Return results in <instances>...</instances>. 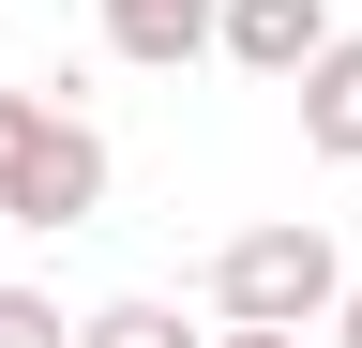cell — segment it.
Returning <instances> with one entry per match:
<instances>
[{"mask_svg": "<svg viewBox=\"0 0 362 348\" xmlns=\"http://www.w3.org/2000/svg\"><path fill=\"white\" fill-rule=\"evenodd\" d=\"M106 212V137L61 91H0V228H90Z\"/></svg>", "mask_w": 362, "mask_h": 348, "instance_id": "obj_1", "label": "cell"}, {"mask_svg": "<svg viewBox=\"0 0 362 348\" xmlns=\"http://www.w3.org/2000/svg\"><path fill=\"white\" fill-rule=\"evenodd\" d=\"M332 288H347V257H332L317 212H272V228H226L211 242V318H287V333H317Z\"/></svg>", "mask_w": 362, "mask_h": 348, "instance_id": "obj_2", "label": "cell"}, {"mask_svg": "<svg viewBox=\"0 0 362 348\" xmlns=\"http://www.w3.org/2000/svg\"><path fill=\"white\" fill-rule=\"evenodd\" d=\"M211 46L242 61V76H272V91H287V76L332 46V0H226V16H211Z\"/></svg>", "mask_w": 362, "mask_h": 348, "instance_id": "obj_3", "label": "cell"}, {"mask_svg": "<svg viewBox=\"0 0 362 348\" xmlns=\"http://www.w3.org/2000/svg\"><path fill=\"white\" fill-rule=\"evenodd\" d=\"M287 106H302V152L317 167H362V30H332V46L287 76Z\"/></svg>", "mask_w": 362, "mask_h": 348, "instance_id": "obj_4", "label": "cell"}, {"mask_svg": "<svg viewBox=\"0 0 362 348\" xmlns=\"http://www.w3.org/2000/svg\"><path fill=\"white\" fill-rule=\"evenodd\" d=\"M211 16H226V0H106V61L181 76V61H211Z\"/></svg>", "mask_w": 362, "mask_h": 348, "instance_id": "obj_5", "label": "cell"}, {"mask_svg": "<svg viewBox=\"0 0 362 348\" xmlns=\"http://www.w3.org/2000/svg\"><path fill=\"white\" fill-rule=\"evenodd\" d=\"M76 348H211V333H181V303L121 288V303H90V318H76Z\"/></svg>", "mask_w": 362, "mask_h": 348, "instance_id": "obj_6", "label": "cell"}, {"mask_svg": "<svg viewBox=\"0 0 362 348\" xmlns=\"http://www.w3.org/2000/svg\"><path fill=\"white\" fill-rule=\"evenodd\" d=\"M0 348H76V318H61L45 288H0Z\"/></svg>", "mask_w": 362, "mask_h": 348, "instance_id": "obj_7", "label": "cell"}, {"mask_svg": "<svg viewBox=\"0 0 362 348\" xmlns=\"http://www.w3.org/2000/svg\"><path fill=\"white\" fill-rule=\"evenodd\" d=\"M211 348H302L287 318H211Z\"/></svg>", "mask_w": 362, "mask_h": 348, "instance_id": "obj_8", "label": "cell"}, {"mask_svg": "<svg viewBox=\"0 0 362 348\" xmlns=\"http://www.w3.org/2000/svg\"><path fill=\"white\" fill-rule=\"evenodd\" d=\"M317 333H332V348H362V273L332 288V318H317Z\"/></svg>", "mask_w": 362, "mask_h": 348, "instance_id": "obj_9", "label": "cell"}]
</instances>
